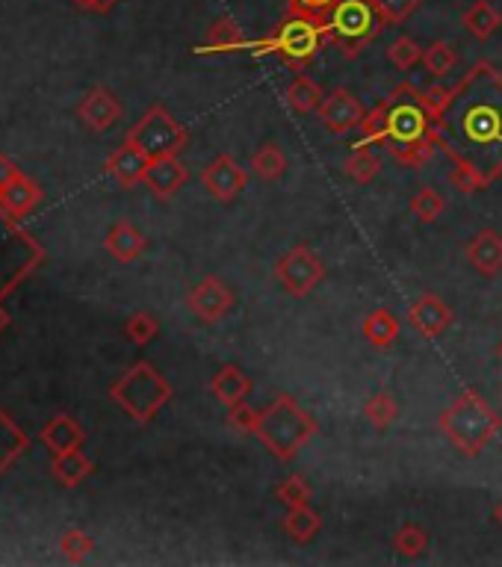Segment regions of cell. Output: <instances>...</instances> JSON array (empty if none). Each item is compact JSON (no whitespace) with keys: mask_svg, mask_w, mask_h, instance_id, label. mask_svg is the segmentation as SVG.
<instances>
[{"mask_svg":"<svg viewBox=\"0 0 502 567\" xmlns=\"http://www.w3.org/2000/svg\"><path fill=\"white\" fill-rule=\"evenodd\" d=\"M325 15L328 39H334L346 57H355L364 45H370L384 24L376 0H337Z\"/></svg>","mask_w":502,"mask_h":567,"instance_id":"obj_7","label":"cell"},{"mask_svg":"<svg viewBox=\"0 0 502 567\" xmlns=\"http://www.w3.org/2000/svg\"><path fill=\"white\" fill-rule=\"evenodd\" d=\"M39 201H42V189H39V184H33L27 175H18L15 181L0 187V210L6 216H12V219L27 216Z\"/></svg>","mask_w":502,"mask_h":567,"instance_id":"obj_19","label":"cell"},{"mask_svg":"<svg viewBox=\"0 0 502 567\" xmlns=\"http://www.w3.org/2000/svg\"><path fill=\"white\" fill-rule=\"evenodd\" d=\"M51 470H54V476L63 482L65 488H77L92 473V461L77 446V449H68V452H57Z\"/></svg>","mask_w":502,"mask_h":567,"instance_id":"obj_25","label":"cell"},{"mask_svg":"<svg viewBox=\"0 0 502 567\" xmlns=\"http://www.w3.org/2000/svg\"><path fill=\"white\" fill-rule=\"evenodd\" d=\"M257 420H260V414L254 408H249L246 402L237 405V408H228V423L240 435H254L257 432Z\"/></svg>","mask_w":502,"mask_h":567,"instance_id":"obj_41","label":"cell"},{"mask_svg":"<svg viewBox=\"0 0 502 567\" xmlns=\"http://www.w3.org/2000/svg\"><path fill=\"white\" fill-rule=\"evenodd\" d=\"M30 449V438L24 435V429L6 417V411H0V473H6L24 452Z\"/></svg>","mask_w":502,"mask_h":567,"instance_id":"obj_24","label":"cell"},{"mask_svg":"<svg viewBox=\"0 0 502 567\" xmlns=\"http://www.w3.org/2000/svg\"><path fill=\"white\" fill-rule=\"evenodd\" d=\"M249 48V39L243 36V27L231 18V15H222L210 24L207 30V39L192 48L195 57H204V54H234V51H246Z\"/></svg>","mask_w":502,"mask_h":567,"instance_id":"obj_15","label":"cell"},{"mask_svg":"<svg viewBox=\"0 0 502 567\" xmlns=\"http://www.w3.org/2000/svg\"><path fill=\"white\" fill-rule=\"evenodd\" d=\"M494 520L502 526V500L497 505H494Z\"/></svg>","mask_w":502,"mask_h":567,"instance_id":"obj_46","label":"cell"},{"mask_svg":"<svg viewBox=\"0 0 502 567\" xmlns=\"http://www.w3.org/2000/svg\"><path fill=\"white\" fill-rule=\"evenodd\" d=\"M104 246H107V252L113 254L119 263H130V260H136L139 254L145 252L148 240H145L142 231H136L130 222H119V225H113V231L107 234Z\"/></svg>","mask_w":502,"mask_h":567,"instance_id":"obj_23","label":"cell"},{"mask_svg":"<svg viewBox=\"0 0 502 567\" xmlns=\"http://www.w3.org/2000/svg\"><path fill=\"white\" fill-rule=\"evenodd\" d=\"M77 6L89 9V12H110L119 0H74Z\"/></svg>","mask_w":502,"mask_h":567,"instance_id":"obj_45","label":"cell"},{"mask_svg":"<svg viewBox=\"0 0 502 567\" xmlns=\"http://www.w3.org/2000/svg\"><path fill=\"white\" fill-rule=\"evenodd\" d=\"M387 60L396 65L399 71H411L414 65L423 60V48H420L411 36H399L396 42H390Z\"/></svg>","mask_w":502,"mask_h":567,"instance_id":"obj_36","label":"cell"},{"mask_svg":"<svg viewBox=\"0 0 502 567\" xmlns=\"http://www.w3.org/2000/svg\"><path fill=\"white\" fill-rule=\"evenodd\" d=\"M201 184L207 187V192L216 198V201H234L246 184H249V172L231 157V154H222L216 157L213 163H207V169L201 172Z\"/></svg>","mask_w":502,"mask_h":567,"instance_id":"obj_11","label":"cell"},{"mask_svg":"<svg viewBox=\"0 0 502 567\" xmlns=\"http://www.w3.org/2000/svg\"><path fill=\"white\" fill-rule=\"evenodd\" d=\"M251 169H254L257 178H263V181H275V178L284 175L287 160H284V154H281V148H278L275 142H266V145H260V148L254 151V157H251Z\"/></svg>","mask_w":502,"mask_h":567,"instance_id":"obj_29","label":"cell"},{"mask_svg":"<svg viewBox=\"0 0 502 567\" xmlns=\"http://www.w3.org/2000/svg\"><path fill=\"white\" fill-rule=\"evenodd\" d=\"M387 148H405L420 142H438V116L423 104L420 92L411 83L396 86L387 95Z\"/></svg>","mask_w":502,"mask_h":567,"instance_id":"obj_5","label":"cell"},{"mask_svg":"<svg viewBox=\"0 0 502 567\" xmlns=\"http://www.w3.org/2000/svg\"><path fill=\"white\" fill-rule=\"evenodd\" d=\"M127 142L142 148L151 160L154 157H172L181 154L187 145V127L181 125L169 110L151 107L136 125L127 130Z\"/></svg>","mask_w":502,"mask_h":567,"instance_id":"obj_8","label":"cell"},{"mask_svg":"<svg viewBox=\"0 0 502 567\" xmlns=\"http://www.w3.org/2000/svg\"><path fill=\"white\" fill-rule=\"evenodd\" d=\"M420 3L423 0H376L384 24H402L405 18H411L420 9Z\"/></svg>","mask_w":502,"mask_h":567,"instance_id":"obj_39","label":"cell"},{"mask_svg":"<svg viewBox=\"0 0 502 567\" xmlns=\"http://www.w3.org/2000/svg\"><path fill=\"white\" fill-rule=\"evenodd\" d=\"M184 181H187V169L181 166L178 154L154 157L148 163V169H145V178H142V184L151 189L154 195H160V198H172L178 189L184 187Z\"/></svg>","mask_w":502,"mask_h":567,"instance_id":"obj_16","label":"cell"},{"mask_svg":"<svg viewBox=\"0 0 502 567\" xmlns=\"http://www.w3.org/2000/svg\"><path fill=\"white\" fill-rule=\"evenodd\" d=\"M275 278L290 296L305 299V296L314 293L319 281L325 278V263L319 260V254L314 249L296 246L287 254H281V260L275 263Z\"/></svg>","mask_w":502,"mask_h":567,"instance_id":"obj_9","label":"cell"},{"mask_svg":"<svg viewBox=\"0 0 502 567\" xmlns=\"http://www.w3.org/2000/svg\"><path fill=\"white\" fill-rule=\"evenodd\" d=\"M325 39H328V15H299V12H290L278 24V30L272 36L249 42L246 51H254V54H278L287 65L305 68L319 54V48H322Z\"/></svg>","mask_w":502,"mask_h":567,"instance_id":"obj_4","label":"cell"},{"mask_svg":"<svg viewBox=\"0 0 502 567\" xmlns=\"http://www.w3.org/2000/svg\"><path fill=\"white\" fill-rule=\"evenodd\" d=\"M110 396L136 423H151L172 399V384L148 361H139L110 387Z\"/></svg>","mask_w":502,"mask_h":567,"instance_id":"obj_6","label":"cell"},{"mask_svg":"<svg viewBox=\"0 0 502 567\" xmlns=\"http://www.w3.org/2000/svg\"><path fill=\"white\" fill-rule=\"evenodd\" d=\"M440 429L461 455L473 458L500 435L502 417L485 402L479 390H464L443 414Z\"/></svg>","mask_w":502,"mask_h":567,"instance_id":"obj_2","label":"cell"},{"mask_svg":"<svg viewBox=\"0 0 502 567\" xmlns=\"http://www.w3.org/2000/svg\"><path fill=\"white\" fill-rule=\"evenodd\" d=\"M384 136H387V104H378V107H373V110L364 116V122H361V136H358L355 148H370V145H376V142H384Z\"/></svg>","mask_w":502,"mask_h":567,"instance_id":"obj_34","label":"cell"},{"mask_svg":"<svg viewBox=\"0 0 502 567\" xmlns=\"http://www.w3.org/2000/svg\"><path fill=\"white\" fill-rule=\"evenodd\" d=\"M361 331L364 337L376 346V349H387L393 346V340L399 337V322L390 311H373V314L364 316L361 322Z\"/></svg>","mask_w":502,"mask_h":567,"instance_id":"obj_28","label":"cell"},{"mask_svg":"<svg viewBox=\"0 0 502 567\" xmlns=\"http://www.w3.org/2000/svg\"><path fill=\"white\" fill-rule=\"evenodd\" d=\"M148 163H151V157H148L142 148H136L133 142H125V145H122L119 151H113V157L107 160V172H110L122 187H136V184H142Z\"/></svg>","mask_w":502,"mask_h":567,"instance_id":"obj_18","label":"cell"},{"mask_svg":"<svg viewBox=\"0 0 502 567\" xmlns=\"http://www.w3.org/2000/svg\"><path fill=\"white\" fill-rule=\"evenodd\" d=\"M284 532L293 538V541H299V544H308L311 538L319 535V529H322V517L316 514L311 505H299V508H290L287 511V517H284Z\"/></svg>","mask_w":502,"mask_h":567,"instance_id":"obj_26","label":"cell"},{"mask_svg":"<svg viewBox=\"0 0 502 567\" xmlns=\"http://www.w3.org/2000/svg\"><path fill=\"white\" fill-rule=\"evenodd\" d=\"M408 210L420 219V222H435L440 213H443V198H440L435 189H420L414 198H411V204H408Z\"/></svg>","mask_w":502,"mask_h":567,"instance_id":"obj_37","label":"cell"},{"mask_svg":"<svg viewBox=\"0 0 502 567\" xmlns=\"http://www.w3.org/2000/svg\"><path fill=\"white\" fill-rule=\"evenodd\" d=\"M423 68L432 74V77H446L452 68H455V63H458V54H455V48L449 45V42H443V39H438V42H432L429 48H423Z\"/></svg>","mask_w":502,"mask_h":567,"instance_id":"obj_30","label":"cell"},{"mask_svg":"<svg viewBox=\"0 0 502 567\" xmlns=\"http://www.w3.org/2000/svg\"><path fill=\"white\" fill-rule=\"evenodd\" d=\"M6 325H9V314H6V311H3V308H0V331H3V328H6Z\"/></svg>","mask_w":502,"mask_h":567,"instance_id":"obj_47","label":"cell"},{"mask_svg":"<svg viewBox=\"0 0 502 567\" xmlns=\"http://www.w3.org/2000/svg\"><path fill=\"white\" fill-rule=\"evenodd\" d=\"M467 263L479 272V275H485V278H494V275H500L502 272V237L497 231H491V228H485V231H479L473 240H470V246H467Z\"/></svg>","mask_w":502,"mask_h":567,"instance_id":"obj_17","label":"cell"},{"mask_svg":"<svg viewBox=\"0 0 502 567\" xmlns=\"http://www.w3.org/2000/svg\"><path fill=\"white\" fill-rule=\"evenodd\" d=\"M438 145L488 187L502 175V74L479 63L455 86L438 119Z\"/></svg>","mask_w":502,"mask_h":567,"instance_id":"obj_1","label":"cell"},{"mask_svg":"<svg viewBox=\"0 0 502 567\" xmlns=\"http://www.w3.org/2000/svg\"><path fill=\"white\" fill-rule=\"evenodd\" d=\"M60 547H63V553L68 556V562H83L95 550V541L86 532H80V529H68Z\"/></svg>","mask_w":502,"mask_h":567,"instance_id":"obj_40","label":"cell"},{"mask_svg":"<svg viewBox=\"0 0 502 567\" xmlns=\"http://www.w3.org/2000/svg\"><path fill=\"white\" fill-rule=\"evenodd\" d=\"M18 175H21V169L6 154H0V187H6L9 181H15Z\"/></svg>","mask_w":502,"mask_h":567,"instance_id":"obj_44","label":"cell"},{"mask_svg":"<svg viewBox=\"0 0 502 567\" xmlns=\"http://www.w3.org/2000/svg\"><path fill=\"white\" fill-rule=\"evenodd\" d=\"M322 101H325L322 89L316 86L311 77H305V74H299V77L290 83V89H287V104H290L293 113H299V116L316 113V110L322 107Z\"/></svg>","mask_w":502,"mask_h":567,"instance_id":"obj_27","label":"cell"},{"mask_svg":"<svg viewBox=\"0 0 502 567\" xmlns=\"http://www.w3.org/2000/svg\"><path fill=\"white\" fill-rule=\"evenodd\" d=\"M378 172H381V160L370 148H355L346 160V175L358 184H370Z\"/></svg>","mask_w":502,"mask_h":567,"instance_id":"obj_32","label":"cell"},{"mask_svg":"<svg viewBox=\"0 0 502 567\" xmlns=\"http://www.w3.org/2000/svg\"><path fill=\"white\" fill-rule=\"evenodd\" d=\"M364 417H367L370 426L387 429V426H393L396 417H399V402H396L390 393H376V396H370V399L364 402Z\"/></svg>","mask_w":502,"mask_h":567,"instance_id":"obj_31","label":"cell"},{"mask_svg":"<svg viewBox=\"0 0 502 567\" xmlns=\"http://www.w3.org/2000/svg\"><path fill=\"white\" fill-rule=\"evenodd\" d=\"M86 441V432L80 429V423L68 414H57L54 420L45 423L42 429V443L57 455V452H68V449H77Z\"/></svg>","mask_w":502,"mask_h":567,"instance_id":"obj_21","label":"cell"},{"mask_svg":"<svg viewBox=\"0 0 502 567\" xmlns=\"http://www.w3.org/2000/svg\"><path fill=\"white\" fill-rule=\"evenodd\" d=\"M275 497L287 508H299V505H311V488L305 485L302 476H290L287 482H281L275 488Z\"/></svg>","mask_w":502,"mask_h":567,"instance_id":"obj_38","label":"cell"},{"mask_svg":"<svg viewBox=\"0 0 502 567\" xmlns=\"http://www.w3.org/2000/svg\"><path fill=\"white\" fill-rule=\"evenodd\" d=\"M290 3V12H299V15H325L337 0H287Z\"/></svg>","mask_w":502,"mask_h":567,"instance_id":"obj_43","label":"cell"},{"mask_svg":"<svg viewBox=\"0 0 502 567\" xmlns=\"http://www.w3.org/2000/svg\"><path fill=\"white\" fill-rule=\"evenodd\" d=\"M125 334L130 343H136V346H148V343L160 334V322L148 314V311H136V314L125 322Z\"/></svg>","mask_w":502,"mask_h":567,"instance_id":"obj_35","label":"cell"},{"mask_svg":"<svg viewBox=\"0 0 502 567\" xmlns=\"http://www.w3.org/2000/svg\"><path fill=\"white\" fill-rule=\"evenodd\" d=\"M319 432V423L287 393L275 396L257 420V441L278 461H293L296 452Z\"/></svg>","mask_w":502,"mask_h":567,"instance_id":"obj_3","label":"cell"},{"mask_svg":"<svg viewBox=\"0 0 502 567\" xmlns=\"http://www.w3.org/2000/svg\"><path fill=\"white\" fill-rule=\"evenodd\" d=\"M500 358H502V346H500Z\"/></svg>","mask_w":502,"mask_h":567,"instance_id":"obj_48","label":"cell"},{"mask_svg":"<svg viewBox=\"0 0 502 567\" xmlns=\"http://www.w3.org/2000/svg\"><path fill=\"white\" fill-rule=\"evenodd\" d=\"M464 30L479 39V42H488L497 30L502 27V12L491 3V0H476L464 9Z\"/></svg>","mask_w":502,"mask_h":567,"instance_id":"obj_22","label":"cell"},{"mask_svg":"<svg viewBox=\"0 0 502 567\" xmlns=\"http://www.w3.org/2000/svg\"><path fill=\"white\" fill-rule=\"evenodd\" d=\"M408 319H411V325H414L426 340H432V337H440V334H446V331L452 328L455 314H452V308H449L440 296H435V293H423V296L411 305Z\"/></svg>","mask_w":502,"mask_h":567,"instance_id":"obj_13","label":"cell"},{"mask_svg":"<svg viewBox=\"0 0 502 567\" xmlns=\"http://www.w3.org/2000/svg\"><path fill=\"white\" fill-rule=\"evenodd\" d=\"M319 113V119H322V125L328 133H334V136H343V133H349V130H355V127H361L364 122V104L349 92V89H334L331 95H325V101H322V107L316 110Z\"/></svg>","mask_w":502,"mask_h":567,"instance_id":"obj_10","label":"cell"},{"mask_svg":"<svg viewBox=\"0 0 502 567\" xmlns=\"http://www.w3.org/2000/svg\"><path fill=\"white\" fill-rule=\"evenodd\" d=\"M458 86V83H455ZM455 86H443V83H438V86H429L426 92H420V98H423V104L435 113V116H443V110L449 107V101H452V95H455Z\"/></svg>","mask_w":502,"mask_h":567,"instance_id":"obj_42","label":"cell"},{"mask_svg":"<svg viewBox=\"0 0 502 567\" xmlns=\"http://www.w3.org/2000/svg\"><path fill=\"white\" fill-rule=\"evenodd\" d=\"M251 378L240 370V367H234V364H225L213 381H210V390H213V396L225 405V408H237V405H243L246 399L251 396Z\"/></svg>","mask_w":502,"mask_h":567,"instance_id":"obj_20","label":"cell"},{"mask_svg":"<svg viewBox=\"0 0 502 567\" xmlns=\"http://www.w3.org/2000/svg\"><path fill=\"white\" fill-rule=\"evenodd\" d=\"M80 119H83L86 127L104 133V130H110L122 119V104H119V98L107 86H95L83 98V104H80Z\"/></svg>","mask_w":502,"mask_h":567,"instance_id":"obj_14","label":"cell"},{"mask_svg":"<svg viewBox=\"0 0 502 567\" xmlns=\"http://www.w3.org/2000/svg\"><path fill=\"white\" fill-rule=\"evenodd\" d=\"M393 547H396V553H402V556H408V559H417V556L429 547V535L423 532V526L405 523V526H399V532L393 535Z\"/></svg>","mask_w":502,"mask_h":567,"instance_id":"obj_33","label":"cell"},{"mask_svg":"<svg viewBox=\"0 0 502 567\" xmlns=\"http://www.w3.org/2000/svg\"><path fill=\"white\" fill-rule=\"evenodd\" d=\"M187 302L189 308H192V314L198 316L201 322H219V319H225V316L231 314L234 293H231V287L222 278L210 275V278H204V281H198L192 287Z\"/></svg>","mask_w":502,"mask_h":567,"instance_id":"obj_12","label":"cell"}]
</instances>
